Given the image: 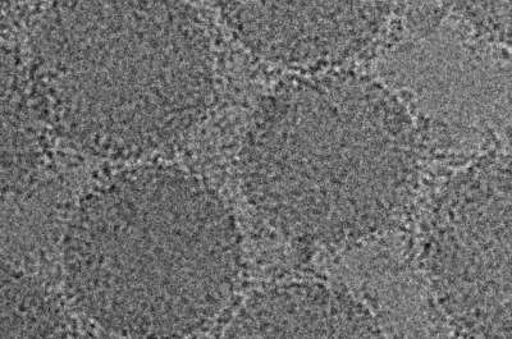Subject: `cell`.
Listing matches in <instances>:
<instances>
[{
    "instance_id": "obj_1",
    "label": "cell",
    "mask_w": 512,
    "mask_h": 339,
    "mask_svg": "<svg viewBox=\"0 0 512 339\" xmlns=\"http://www.w3.org/2000/svg\"><path fill=\"white\" fill-rule=\"evenodd\" d=\"M480 25L497 38L512 41V0H470Z\"/></svg>"
}]
</instances>
